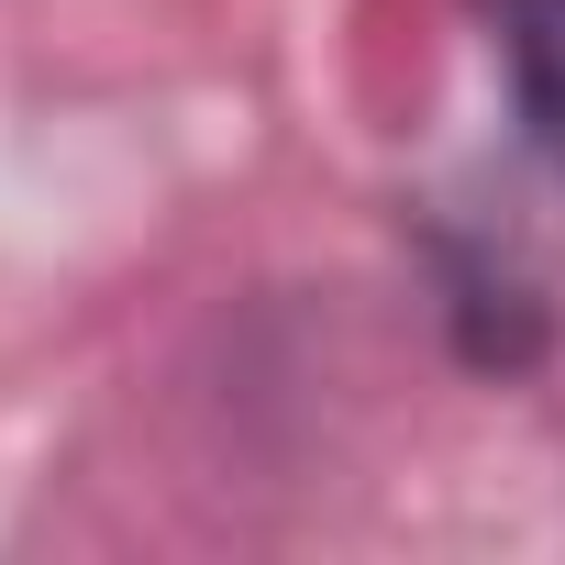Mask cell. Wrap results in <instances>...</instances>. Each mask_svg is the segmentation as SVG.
Returning <instances> with one entry per match:
<instances>
[{
  "mask_svg": "<svg viewBox=\"0 0 565 565\" xmlns=\"http://www.w3.org/2000/svg\"><path fill=\"white\" fill-rule=\"evenodd\" d=\"M444 311H455V344H466V366H532L543 355V289L510 266V255H488V244H455L444 255Z\"/></svg>",
  "mask_w": 565,
  "mask_h": 565,
  "instance_id": "cell-1",
  "label": "cell"
},
{
  "mask_svg": "<svg viewBox=\"0 0 565 565\" xmlns=\"http://www.w3.org/2000/svg\"><path fill=\"white\" fill-rule=\"evenodd\" d=\"M488 23H499V67H510L521 134L565 178V0H488Z\"/></svg>",
  "mask_w": 565,
  "mask_h": 565,
  "instance_id": "cell-2",
  "label": "cell"
}]
</instances>
